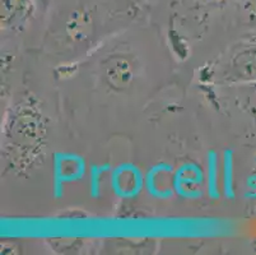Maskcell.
Instances as JSON below:
<instances>
[{
  "instance_id": "cell-1",
  "label": "cell",
  "mask_w": 256,
  "mask_h": 255,
  "mask_svg": "<svg viewBox=\"0 0 256 255\" xmlns=\"http://www.w3.org/2000/svg\"><path fill=\"white\" fill-rule=\"evenodd\" d=\"M224 78L234 84L256 82V44L237 49L226 65Z\"/></svg>"
},
{
  "instance_id": "cell-2",
  "label": "cell",
  "mask_w": 256,
  "mask_h": 255,
  "mask_svg": "<svg viewBox=\"0 0 256 255\" xmlns=\"http://www.w3.org/2000/svg\"><path fill=\"white\" fill-rule=\"evenodd\" d=\"M102 77L108 87L115 91H124L136 78V65L128 56L115 54L104 59Z\"/></svg>"
},
{
  "instance_id": "cell-3",
  "label": "cell",
  "mask_w": 256,
  "mask_h": 255,
  "mask_svg": "<svg viewBox=\"0 0 256 255\" xmlns=\"http://www.w3.org/2000/svg\"><path fill=\"white\" fill-rule=\"evenodd\" d=\"M38 9L37 0H2V27L17 31L28 25Z\"/></svg>"
},
{
  "instance_id": "cell-4",
  "label": "cell",
  "mask_w": 256,
  "mask_h": 255,
  "mask_svg": "<svg viewBox=\"0 0 256 255\" xmlns=\"http://www.w3.org/2000/svg\"><path fill=\"white\" fill-rule=\"evenodd\" d=\"M236 102L244 111L256 120V82L237 84Z\"/></svg>"
}]
</instances>
